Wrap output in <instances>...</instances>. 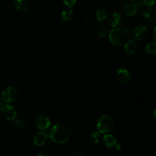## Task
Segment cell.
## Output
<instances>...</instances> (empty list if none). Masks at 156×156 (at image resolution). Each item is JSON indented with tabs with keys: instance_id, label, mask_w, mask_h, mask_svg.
<instances>
[{
	"instance_id": "11",
	"label": "cell",
	"mask_w": 156,
	"mask_h": 156,
	"mask_svg": "<svg viewBox=\"0 0 156 156\" xmlns=\"http://www.w3.org/2000/svg\"><path fill=\"white\" fill-rule=\"evenodd\" d=\"M138 10L137 6L132 2H127L123 7V11L127 16L132 17L134 16Z\"/></svg>"
},
{
	"instance_id": "16",
	"label": "cell",
	"mask_w": 156,
	"mask_h": 156,
	"mask_svg": "<svg viewBox=\"0 0 156 156\" xmlns=\"http://www.w3.org/2000/svg\"><path fill=\"white\" fill-rule=\"evenodd\" d=\"M96 18L97 20L100 21L102 22L103 21H104L107 17V10L104 8H99L97 11H96Z\"/></svg>"
},
{
	"instance_id": "10",
	"label": "cell",
	"mask_w": 156,
	"mask_h": 156,
	"mask_svg": "<svg viewBox=\"0 0 156 156\" xmlns=\"http://www.w3.org/2000/svg\"><path fill=\"white\" fill-rule=\"evenodd\" d=\"M118 79L122 83H127L129 82L130 74L129 71L126 68H120L116 72Z\"/></svg>"
},
{
	"instance_id": "24",
	"label": "cell",
	"mask_w": 156,
	"mask_h": 156,
	"mask_svg": "<svg viewBox=\"0 0 156 156\" xmlns=\"http://www.w3.org/2000/svg\"><path fill=\"white\" fill-rule=\"evenodd\" d=\"M131 2L136 5V6L141 7L143 5V0H131Z\"/></svg>"
},
{
	"instance_id": "25",
	"label": "cell",
	"mask_w": 156,
	"mask_h": 156,
	"mask_svg": "<svg viewBox=\"0 0 156 156\" xmlns=\"http://www.w3.org/2000/svg\"><path fill=\"white\" fill-rule=\"evenodd\" d=\"M71 156H83V154L80 151H77L74 152Z\"/></svg>"
},
{
	"instance_id": "21",
	"label": "cell",
	"mask_w": 156,
	"mask_h": 156,
	"mask_svg": "<svg viewBox=\"0 0 156 156\" xmlns=\"http://www.w3.org/2000/svg\"><path fill=\"white\" fill-rule=\"evenodd\" d=\"M98 35L100 37H101V38L105 37L107 35V33H108L107 27L105 25L99 26V27L98 28Z\"/></svg>"
},
{
	"instance_id": "2",
	"label": "cell",
	"mask_w": 156,
	"mask_h": 156,
	"mask_svg": "<svg viewBox=\"0 0 156 156\" xmlns=\"http://www.w3.org/2000/svg\"><path fill=\"white\" fill-rule=\"evenodd\" d=\"M130 34L128 29L113 28L108 34L110 41L115 46H121L126 40V38Z\"/></svg>"
},
{
	"instance_id": "8",
	"label": "cell",
	"mask_w": 156,
	"mask_h": 156,
	"mask_svg": "<svg viewBox=\"0 0 156 156\" xmlns=\"http://www.w3.org/2000/svg\"><path fill=\"white\" fill-rule=\"evenodd\" d=\"M121 20V15L117 12H113L110 13L107 17V24L112 28H115L118 26Z\"/></svg>"
},
{
	"instance_id": "27",
	"label": "cell",
	"mask_w": 156,
	"mask_h": 156,
	"mask_svg": "<svg viewBox=\"0 0 156 156\" xmlns=\"http://www.w3.org/2000/svg\"><path fill=\"white\" fill-rule=\"evenodd\" d=\"M153 34H154V37L155 40H156V26H155V27L154 28V31H153Z\"/></svg>"
},
{
	"instance_id": "17",
	"label": "cell",
	"mask_w": 156,
	"mask_h": 156,
	"mask_svg": "<svg viewBox=\"0 0 156 156\" xmlns=\"http://www.w3.org/2000/svg\"><path fill=\"white\" fill-rule=\"evenodd\" d=\"M13 124L16 129H22L26 126V121L21 118H16L13 120Z\"/></svg>"
},
{
	"instance_id": "13",
	"label": "cell",
	"mask_w": 156,
	"mask_h": 156,
	"mask_svg": "<svg viewBox=\"0 0 156 156\" xmlns=\"http://www.w3.org/2000/svg\"><path fill=\"white\" fill-rule=\"evenodd\" d=\"M14 5L18 12L24 13L27 10L28 1L27 0H15Z\"/></svg>"
},
{
	"instance_id": "14",
	"label": "cell",
	"mask_w": 156,
	"mask_h": 156,
	"mask_svg": "<svg viewBox=\"0 0 156 156\" xmlns=\"http://www.w3.org/2000/svg\"><path fill=\"white\" fill-rule=\"evenodd\" d=\"M124 49L125 52L128 54H133L136 51V44L134 41L128 40L124 44Z\"/></svg>"
},
{
	"instance_id": "30",
	"label": "cell",
	"mask_w": 156,
	"mask_h": 156,
	"mask_svg": "<svg viewBox=\"0 0 156 156\" xmlns=\"http://www.w3.org/2000/svg\"><path fill=\"white\" fill-rule=\"evenodd\" d=\"M154 116L155 118L156 119V107H155V108L154 110Z\"/></svg>"
},
{
	"instance_id": "5",
	"label": "cell",
	"mask_w": 156,
	"mask_h": 156,
	"mask_svg": "<svg viewBox=\"0 0 156 156\" xmlns=\"http://www.w3.org/2000/svg\"><path fill=\"white\" fill-rule=\"evenodd\" d=\"M147 34V29L145 26L139 25L133 28L132 31V38L137 41L143 40Z\"/></svg>"
},
{
	"instance_id": "29",
	"label": "cell",
	"mask_w": 156,
	"mask_h": 156,
	"mask_svg": "<svg viewBox=\"0 0 156 156\" xmlns=\"http://www.w3.org/2000/svg\"><path fill=\"white\" fill-rule=\"evenodd\" d=\"M37 156H49V155L46 154H40L37 155Z\"/></svg>"
},
{
	"instance_id": "4",
	"label": "cell",
	"mask_w": 156,
	"mask_h": 156,
	"mask_svg": "<svg viewBox=\"0 0 156 156\" xmlns=\"http://www.w3.org/2000/svg\"><path fill=\"white\" fill-rule=\"evenodd\" d=\"M18 96V92L16 89L12 86L6 87L2 92L1 99L2 102L9 104L15 101Z\"/></svg>"
},
{
	"instance_id": "15",
	"label": "cell",
	"mask_w": 156,
	"mask_h": 156,
	"mask_svg": "<svg viewBox=\"0 0 156 156\" xmlns=\"http://www.w3.org/2000/svg\"><path fill=\"white\" fill-rule=\"evenodd\" d=\"M73 16V10L71 8H67L64 9L61 14V17L63 21H69Z\"/></svg>"
},
{
	"instance_id": "23",
	"label": "cell",
	"mask_w": 156,
	"mask_h": 156,
	"mask_svg": "<svg viewBox=\"0 0 156 156\" xmlns=\"http://www.w3.org/2000/svg\"><path fill=\"white\" fill-rule=\"evenodd\" d=\"M77 0H63L64 4L69 8L73 7L76 3Z\"/></svg>"
},
{
	"instance_id": "1",
	"label": "cell",
	"mask_w": 156,
	"mask_h": 156,
	"mask_svg": "<svg viewBox=\"0 0 156 156\" xmlns=\"http://www.w3.org/2000/svg\"><path fill=\"white\" fill-rule=\"evenodd\" d=\"M48 137L53 142L57 144L66 143L69 138V133L68 130L62 125L55 124L49 130Z\"/></svg>"
},
{
	"instance_id": "3",
	"label": "cell",
	"mask_w": 156,
	"mask_h": 156,
	"mask_svg": "<svg viewBox=\"0 0 156 156\" xmlns=\"http://www.w3.org/2000/svg\"><path fill=\"white\" fill-rule=\"evenodd\" d=\"M114 126L113 118L108 115H102L101 116L96 124L98 131L101 133H107L112 130Z\"/></svg>"
},
{
	"instance_id": "7",
	"label": "cell",
	"mask_w": 156,
	"mask_h": 156,
	"mask_svg": "<svg viewBox=\"0 0 156 156\" xmlns=\"http://www.w3.org/2000/svg\"><path fill=\"white\" fill-rule=\"evenodd\" d=\"M1 113H2L4 118L9 121H13L15 118H17L18 113L16 108L13 106L8 104L3 105Z\"/></svg>"
},
{
	"instance_id": "12",
	"label": "cell",
	"mask_w": 156,
	"mask_h": 156,
	"mask_svg": "<svg viewBox=\"0 0 156 156\" xmlns=\"http://www.w3.org/2000/svg\"><path fill=\"white\" fill-rule=\"evenodd\" d=\"M102 142L107 147H115L117 143V140L116 137L111 133H105L102 138Z\"/></svg>"
},
{
	"instance_id": "28",
	"label": "cell",
	"mask_w": 156,
	"mask_h": 156,
	"mask_svg": "<svg viewBox=\"0 0 156 156\" xmlns=\"http://www.w3.org/2000/svg\"><path fill=\"white\" fill-rule=\"evenodd\" d=\"M3 104H2V102L1 101H0V113L1 112V110H2V108L3 107Z\"/></svg>"
},
{
	"instance_id": "18",
	"label": "cell",
	"mask_w": 156,
	"mask_h": 156,
	"mask_svg": "<svg viewBox=\"0 0 156 156\" xmlns=\"http://www.w3.org/2000/svg\"><path fill=\"white\" fill-rule=\"evenodd\" d=\"M100 139H101V133L98 130L93 132L90 136V142L93 144H95L99 143Z\"/></svg>"
},
{
	"instance_id": "20",
	"label": "cell",
	"mask_w": 156,
	"mask_h": 156,
	"mask_svg": "<svg viewBox=\"0 0 156 156\" xmlns=\"http://www.w3.org/2000/svg\"><path fill=\"white\" fill-rule=\"evenodd\" d=\"M140 7H141L140 10V13L143 17L146 18H149V17H151V15L152 13V10L151 8L147 7L145 5L144 7L143 5H142Z\"/></svg>"
},
{
	"instance_id": "6",
	"label": "cell",
	"mask_w": 156,
	"mask_h": 156,
	"mask_svg": "<svg viewBox=\"0 0 156 156\" xmlns=\"http://www.w3.org/2000/svg\"><path fill=\"white\" fill-rule=\"evenodd\" d=\"M35 123L38 129L41 131H44L49 129L51 126V121L49 117L44 114H39L35 119Z\"/></svg>"
},
{
	"instance_id": "19",
	"label": "cell",
	"mask_w": 156,
	"mask_h": 156,
	"mask_svg": "<svg viewBox=\"0 0 156 156\" xmlns=\"http://www.w3.org/2000/svg\"><path fill=\"white\" fill-rule=\"evenodd\" d=\"M144 50L148 54H156V43L155 42H151L148 43L145 48Z\"/></svg>"
},
{
	"instance_id": "9",
	"label": "cell",
	"mask_w": 156,
	"mask_h": 156,
	"mask_svg": "<svg viewBox=\"0 0 156 156\" xmlns=\"http://www.w3.org/2000/svg\"><path fill=\"white\" fill-rule=\"evenodd\" d=\"M48 135L44 131H40L37 132L34 136L33 141L35 146H41L44 145L48 140Z\"/></svg>"
},
{
	"instance_id": "31",
	"label": "cell",
	"mask_w": 156,
	"mask_h": 156,
	"mask_svg": "<svg viewBox=\"0 0 156 156\" xmlns=\"http://www.w3.org/2000/svg\"><path fill=\"white\" fill-rule=\"evenodd\" d=\"M0 98H1V96H0Z\"/></svg>"
},
{
	"instance_id": "22",
	"label": "cell",
	"mask_w": 156,
	"mask_h": 156,
	"mask_svg": "<svg viewBox=\"0 0 156 156\" xmlns=\"http://www.w3.org/2000/svg\"><path fill=\"white\" fill-rule=\"evenodd\" d=\"M156 4V0H143V4L149 8H151Z\"/></svg>"
},
{
	"instance_id": "26",
	"label": "cell",
	"mask_w": 156,
	"mask_h": 156,
	"mask_svg": "<svg viewBox=\"0 0 156 156\" xmlns=\"http://www.w3.org/2000/svg\"><path fill=\"white\" fill-rule=\"evenodd\" d=\"M115 148L116 150L119 151V150L121 149V145H120L119 144H117V143H116V144L115 146Z\"/></svg>"
}]
</instances>
